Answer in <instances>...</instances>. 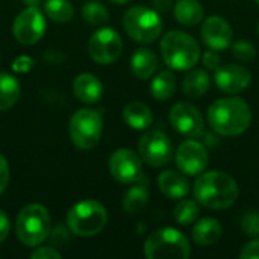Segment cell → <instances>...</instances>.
Instances as JSON below:
<instances>
[{"label":"cell","instance_id":"obj_18","mask_svg":"<svg viewBox=\"0 0 259 259\" xmlns=\"http://www.w3.org/2000/svg\"><path fill=\"white\" fill-rule=\"evenodd\" d=\"M158 187L165 197L173 199V200L184 199L190 191V185H188L187 178L178 171H173V170H167V171H162L159 175Z\"/></svg>","mask_w":259,"mask_h":259},{"label":"cell","instance_id":"obj_34","mask_svg":"<svg viewBox=\"0 0 259 259\" xmlns=\"http://www.w3.org/2000/svg\"><path fill=\"white\" fill-rule=\"evenodd\" d=\"M240 258L243 259H259V238L250 241L249 244H246L243 247V250L240 252Z\"/></svg>","mask_w":259,"mask_h":259},{"label":"cell","instance_id":"obj_28","mask_svg":"<svg viewBox=\"0 0 259 259\" xmlns=\"http://www.w3.org/2000/svg\"><path fill=\"white\" fill-rule=\"evenodd\" d=\"M82 17L87 23L93 24V26H102L105 23H108L109 20V11L96 0L87 2L82 8Z\"/></svg>","mask_w":259,"mask_h":259},{"label":"cell","instance_id":"obj_33","mask_svg":"<svg viewBox=\"0 0 259 259\" xmlns=\"http://www.w3.org/2000/svg\"><path fill=\"white\" fill-rule=\"evenodd\" d=\"M220 55L215 52V50H208V52H205L203 53V56H202V62H203V65L208 68V70H217L219 67H220Z\"/></svg>","mask_w":259,"mask_h":259},{"label":"cell","instance_id":"obj_16","mask_svg":"<svg viewBox=\"0 0 259 259\" xmlns=\"http://www.w3.org/2000/svg\"><path fill=\"white\" fill-rule=\"evenodd\" d=\"M232 27L220 15H212L202 24V39L212 50H225L232 44Z\"/></svg>","mask_w":259,"mask_h":259},{"label":"cell","instance_id":"obj_14","mask_svg":"<svg viewBox=\"0 0 259 259\" xmlns=\"http://www.w3.org/2000/svg\"><path fill=\"white\" fill-rule=\"evenodd\" d=\"M171 126L185 137H199L203 132V117L200 111L187 102L176 103L170 109Z\"/></svg>","mask_w":259,"mask_h":259},{"label":"cell","instance_id":"obj_1","mask_svg":"<svg viewBox=\"0 0 259 259\" xmlns=\"http://www.w3.org/2000/svg\"><path fill=\"white\" fill-rule=\"evenodd\" d=\"M208 121L217 134L223 137H237L249 129L252 111L240 97L220 99L208 108Z\"/></svg>","mask_w":259,"mask_h":259},{"label":"cell","instance_id":"obj_35","mask_svg":"<svg viewBox=\"0 0 259 259\" xmlns=\"http://www.w3.org/2000/svg\"><path fill=\"white\" fill-rule=\"evenodd\" d=\"M32 259H59L61 253L58 250H55L53 247H39L36 249L32 255Z\"/></svg>","mask_w":259,"mask_h":259},{"label":"cell","instance_id":"obj_39","mask_svg":"<svg viewBox=\"0 0 259 259\" xmlns=\"http://www.w3.org/2000/svg\"><path fill=\"white\" fill-rule=\"evenodd\" d=\"M39 2H41V0H24V3H26L27 6H36V5H39Z\"/></svg>","mask_w":259,"mask_h":259},{"label":"cell","instance_id":"obj_5","mask_svg":"<svg viewBox=\"0 0 259 259\" xmlns=\"http://www.w3.org/2000/svg\"><path fill=\"white\" fill-rule=\"evenodd\" d=\"M15 232L18 240L27 247H36L50 234V214L47 208L38 203H30L24 206L17 220Z\"/></svg>","mask_w":259,"mask_h":259},{"label":"cell","instance_id":"obj_6","mask_svg":"<svg viewBox=\"0 0 259 259\" xmlns=\"http://www.w3.org/2000/svg\"><path fill=\"white\" fill-rule=\"evenodd\" d=\"M108 223V212L97 200H82L73 205L67 214V225L77 237H94Z\"/></svg>","mask_w":259,"mask_h":259},{"label":"cell","instance_id":"obj_32","mask_svg":"<svg viewBox=\"0 0 259 259\" xmlns=\"http://www.w3.org/2000/svg\"><path fill=\"white\" fill-rule=\"evenodd\" d=\"M33 65H35V61L30 56L23 55V56H18V58L14 59L12 70L15 73H27V71H30L33 68Z\"/></svg>","mask_w":259,"mask_h":259},{"label":"cell","instance_id":"obj_36","mask_svg":"<svg viewBox=\"0 0 259 259\" xmlns=\"http://www.w3.org/2000/svg\"><path fill=\"white\" fill-rule=\"evenodd\" d=\"M9 165L6 162V159L0 155V194L6 190L8 184H9Z\"/></svg>","mask_w":259,"mask_h":259},{"label":"cell","instance_id":"obj_19","mask_svg":"<svg viewBox=\"0 0 259 259\" xmlns=\"http://www.w3.org/2000/svg\"><path fill=\"white\" fill-rule=\"evenodd\" d=\"M149 203V188L146 179L140 178L123 196V209L129 214L141 212Z\"/></svg>","mask_w":259,"mask_h":259},{"label":"cell","instance_id":"obj_12","mask_svg":"<svg viewBox=\"0 0 259 259\" xmlns=\"http://www.w3.org/2000/svg\"><path fill=\"white\" fill-rule=\"evenodd\" d=\"M175 159H176V165L184 175L197 176L203 173V170L208 167L209 155L202 143L194 140H187L178 147Z\"/></svg>","mask_w":259,"mask_h":259},{"label":"cell","instance_id":"obj_15","mask_svg":"<svg viewBox=\"0 0 259 259\" xmlns=\"http://www.w3.org/2000/svg\"><path fill=\"white\" fill-rule=\"evenodd\" d=\"M215 83L217 87L228 94H237L244 91L250 82H252V73L243 67V65H235V64H226L220 65L215 70Z\"/></svg>","mask_w":259,"mask_h":259},{"label":"cell","instance_id":"obj_8","mask_svg":"<svg viewBox=\"0 0 259 259\" xmlns=\"http://www.w3.org/2000/svg\"><path fill=\"white\" fill-rule=\"evenodd\" d=\"M103 131L102 115L94 109H79L73 114L68 134L73 144L80 150H91L100 141Z\"/></svg>","mask_w":259,"mask_h":259},{"label":"cell","instance_id":"obj_11","mask_svg":"<svg viewBox=\"0 0 259 259\" xmlns=\"http://www.w3.org/2000/svg\"><path fill=\"white\" fill-rule=\"evenodd\" d=\"M121 49V36L111 27H102L96 30L88 42L90 56L97 64H111L117 61Z\"/></svg>","mask_w":259,"mask_h":259},{"label":"cell","instance_id":"obj_3","mask_svg":"<svg viewBox=\"0 0 259 259\" xmlns=\"http://www.w3.org/2000/svg\"><path fill=\"white\" fill-rule=\"evenodd\" d=\"M161 53L164 62L178 71L191 70L200 58L199 42L188 33L181 30L167 32L161 41Z\"/></svg>","mask_w":259,"mask_h":259},{"label":"cell","instance_id":"obj_13","mask_svg":"<svg viewBox=\"0 0 259 259\" xmlns=\"http://www.w3.org/2000/svg\"><path fill=\"white\" fill-rule=\"evenodd\" d=\"M109 171L121 184H134L141 178V156L131 149H118L109 158Z\"/></svg>","mask_w":259,"mask_h":259},{"label":"cell","instance_id":"obj_29","mask_svg":"<svg viewBox=\"0 0 259 259\" xmlns=\"http://www.w3.org/2000/svg\"><path fill=\"white\" fill-rule=\"evenodd\" d=\"M199 214H200V209H199L197 202L194 200H182L181 203H178V206L173 211L175 220L182 226L194 223L199 219Z\"/></svg>","mask_w":259,"mask_h":259},{"label":"cell","instance_id":"obj_10","mask_svg":"<svg viewBox=\"0 0 259 259\" xmlns=\"http://www.w3.org/2000/svg\"><path fill=\"white\" fill-rule=\"evenodd\" d=\"M12 30L18 42L36 44L46 32V18L36 6H27L15 17Z\"/></svg>","mask_w":259,"mask_h":259},{"label":"cell","instance_id":"obj_23","mask_svg":"<svg viewBox=\"0 0 259 259\" xmlns=\"http://www.w3.org/2000/svg\"><path fill=\"white\" fill-rule=\"evenodd\" d=\"M203 6L199 0H178L175 3V17L184 26H196L203 18Z\"/></svg>","mask_w":259,"mask_h":259},{"label":"cell","instance_id":"obj_41","mask_svg":"<svg viewBox=\"0 0 259 259\" xmlns=\"http://www.w3.org/2000/svg\"><path fill=\"white\" fill-rule=\"evenodd\" d=\"M256 3H258V5H259V0H256Z\"/></svg>","mask_w":259,"mask_h":259},{"label":"cell","instance_id":"obj_21","mask_svg":"<svg viewBox=\"0 0 259 259\" xmlns=\"http://www.w3.org/2000/svg\"><path fill=\"white\" fill-rule=\"evenodd\" d=\"M193 240L196 244L199 246H211L215 244L220 237H222V226L219 223V220L206 217L202 219L196 223V226L193 228Z\"/></svg>","mask_w":259,"mask_h":259},{"label":"cell","instance_id":"obj_37","mask_svg":"<svg viewBox=\"0 0 259 259\" xmlns=\"http://www.w3.org/2000/svg\"><path fill=\"white\" fill-rule=\"evenodd\" d=\"M9 235V219L0 209V243H3Z\"/></svg>","mask_w":259,"mask_h":259},{"label":"cell","instance_id":"obj_24","mask_svg":"<svg viewBox=\"0 0 259 259\" xmlns=\"http://www.w3.org/2000/svg\"><path fill=\"white\" fill-rule=\"evenodd\" d=\"M209 85H211L209 74L202 68H196L184 77L182 90L188 97L197 99L206 94V91L209 90Z\"/></svg>","mask_w":259,"mask_h":259},{"label":"cell","instance_id":"obj_26","mask_svg":"<svg viewBox=\"0 0 259 259\" xmlns=\"http://www.w3.org/2000/svg\"><path fill=\"white\" fill-rule=\"evenodd\" d=\"M175 91H176V80L173 73L170 71L158 73L150 83V93L156 100H167L175 94Z\"/></svg>","mask_w":259,"mask_h":259},{"label":"cell","instance_id":"obj_30","mask_svg":"<svg viewBox=\"0 0 259 259\" xmlns=\"http://www.w3.org/2000/svg\"><path fill=\"white\" fill-rule=\"evenodd\" d=\"M232 56L240 59V61H252L256 56V49L252 42L246 39H240L231 44Z\"/></svg>","mask_w":259,"mask_h":259},{"label":"cell","instance_id":"obj_2","mask_svg":"<svg viewBox=\"0 0 259 259\" xmlns=\"http://www.w3.org/2000/svg\"><path fill=\"white\" fill-rule=\"evenodd\" d=\"M237 181L219 170L203 173L194 184L196 200L209 209H226L232 206L238 199Z\"/></svg>","mask_w":259,"mask_h":259},{"label":"cell","instance_id":"obj_42","mask_svg":"<svg viewBox=\"0 0 259 259\" xmlns=\"http://www.w3.org/2000/svg\"><path fill=\"white\" fill-rule=\"evenodd\" d=\"M258 33H259V26H258Z\"/></svg>","mask_w":259,"mask_h":259},{"label":"cell","instance_id":"obj_38","mask_svg":"<svg viewBox=\"0 0 259 259\" xmlns=\"http://www.w3.org/2000/svg\"><path fill=\"white\" fill-rule=\"evenodd\" d=\"M153 5L158 11H167L171 5V0H153Z\"/></svg>","mask_w":259,"mask_h":259},{"label":"cell","instance_id":"obj_17","mask_svg":"<svg viewBox=\"0 0 259 259\" xmlns=\"http://www.w3.org/2000/svg\"><path fill=\"white\" fill-rule=\"evenodd\" d=\"M73 91L80 102L87 105H94L103 96V85L94 74L82 73L76 76L73 82Z\"/></svg>","mask_w":259,"mask_h":259},{"label":"cell","instance_id":"obj_7","mask_svg":"<svg viewBox=\"0 0 259 259\" xmlns=\"http://www.w3.org/2000/svg\"><path fill=\"white\" fill-rule=\"evenodd\" d=\"M162 26L159 14L147 6H134L123 15V27L127 35L143 44L158 39L162 32Z\"/></svg>","mask_w":259,"mask_h":259},{"label":"cell","instance_id":"obj_25","mask_svg":"<svg viewBox=\"0 0 259 259\" xmlns=\"http://www.w3.org/2000/svg\"><path fill=\"white\" fill-rule=\"evenodd\" d=\"M20 96V82L8 73H0V111L11 109L18 102Z\"/></svg>","mask_w":259,"mask_h":259},{"label":"cell","instance_id":"obj_9","mask_svg":"<svg viewBox=\"0 0 259 259\" xmlns=\"http://www.w3.org/2000/svg\"><path fill=\"white\" fill-rule=\"evenodd\" d=\"M138 153L146 164L152 167H162L173 158V144L164 132L149 131L140 138Z\"/></svg>","mask_w":259,"mask_h":259},{"label":"cell","instance_id":"obj_40","mask_svg":"<svg viewBox=\"0 0 259 259\" xmlns=\"http://www.w3.org/2000/svg\"><path fill=\"white\" fill-rule=\"evenodd\" d=\"M112 3H117V5H124V3H127V2H131V0H111Z\"/></svg>","mask_w":259,"mask_h":259},{"label":"cell","instance_id":"obj_22","mask_svg":"<svg viewBox=\"0 0 259 259\" xmlns=\"http://www.w3.org/2000/svg\"><path fill=\"white\" fill-rule=\"evenodd\" d=\"M131 68L138 79H150L158 68V58L149 49H138L131 59Z\"/></svg>","mask_w":259,"mask_h":259},{"label":"cell","instance_id":"obj_31","mask_svg":"<svg viewBox=\"0 0 259 259\" xmlns=\"http://www.w3.org/2000/svg\"><path fill=\"white\" fill-rule=\"evenodd\" d=\"M241 228L243 231L253 238H259V214L252 211L249 214H246L241 219Z\"/></svg>","mask_w":259,"mask_h":259},{"label":"cell","instance_id":"obj_27","mask_svg":"<svg viewBox=\"0 0 259 259\" xmlns=\"http://www.w3.org/2000/svg\"><path fill=\"white\" fill-rule=\"evenodd\" d=\"M47 17L56 23H67L73 18L74 9L68 0H47L44 5Z\"/></svg>","mask_w":259,"mask_h":259},{"label":"cell","instance_id":"obj_20","mask_svg":"<svg viewBox=\"0 0 259 259\" xmlns=\"http://www.w3.org/2000/svg\"><path fill=\"white\" fill-rule=\"evenodd\" d=\"M123 118L127 123V126H131L135 131H144L153 121V115H152L150 108L141 102L127 103L123 109Z\"/></svg>","mask_w":259,"mask_h":259},{"label":"cell","instance_id":"obj_4","mask_svg":"<svg viewBox=\"0 0 259 259\" xmlns=\"http://www.w3.org/2000/svg\"><path fill=\"white\" fill-rule=\"evenodd\" d=\"M144 255L149 259H187L191 255V247L182 232L173 228H162L147 237Z\"/></svg>","mask_w":259,"mask_h":259}]
</instances>
